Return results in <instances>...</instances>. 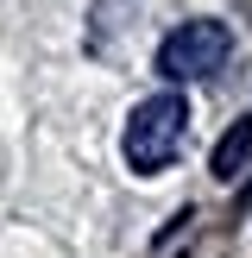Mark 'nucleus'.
<instances>
[{
  "instance_id": "nucleus-1",
  "label": "nucleus",
  "mask_w": 252,
  "mask_h": 258,
  "mask_svg": "<svg viewBox=\"0 0 252 258\" xmlns=\"http://www.w3.org/2000/svg\"><path fill=\"white\" fill-rule=\"evenodd\" d=\"M183 139H189V101L176 88H164V95H145L133 107V120L120 133V158H126L133 176H158V170L176 164Z\"/></svg>"
},
{
  "instance_id": "nucleus-2",
  "label": "nucleus",
  "mask_w": 252,
  "mask_h": 258,
  "mask_svg": "<svg viewBox=\"0 0 252 258\" xmlns=\"http://www.w3.org/2000/svg\"><path fill=\"white\" fill-rule=\"evenodd\" d=\"M227 50H233L227 19H183L158 44V76L164 82H202V76H214L227 63Z\"/></svg>"
},
{
  "instance_id": "nucleus-3",
  "label": "nucleus",
  "mask_w": 252,
  "mask_h": 258,
  "mask_svg": "<svg viewBox=\"0 0 252 258\" xmlns=\"http://www.w3.org/2000/svg\"><path fill=\"white\" fill-rule=\"evenodd\" d=\"M246 164H252V120H233L221 133V145H214L208 170L221 176V183H233V176H246Z\"/></svg>"
}]
</instances>
